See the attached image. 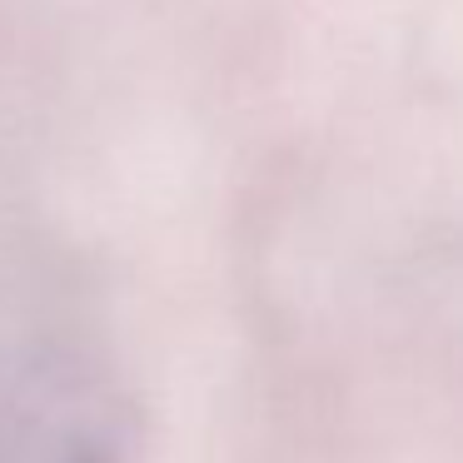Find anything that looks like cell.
I'll return each instance as SVG.
<instances>
[{
  "label": "cell",
  "mask_w": 463,
  "mask_h": 463,
  "mask_svg": "<svg viewBox=\"0 0 463 463\" xmlns=\"http://www.w3.org/2000/svg\"><path fill=\"white\" fill-rule=\"evenodd\" d=\"M135 409L71 284L0 254V463H120Z\"/></svg>",
  "instance_id": "1"
}]
</instances>
